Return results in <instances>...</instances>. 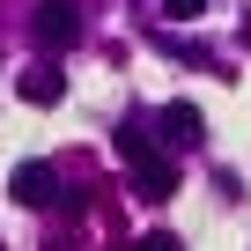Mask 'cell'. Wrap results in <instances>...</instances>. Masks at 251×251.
Listing matches in <instances>:
<instances>
[{
	"label": "cell",
	"mask_w": 251,
	"mask_h": 251,
	"mask_svg": "<svg viewBox=\"0 0 251 251\" xmlns=\"http://www.w3.org/2000/svg\"><path fill=\"white\" fill-rule=\"evenodd\" d=\"M15 89H23V103H59V96H67V81H59L52 67H30Z\"/></svg>",
	"instance_id": "obj_5"
},
{
	"label": "cell",
	"mask_w": 251,
	"mask_h": 251,
	"mask_svg": "<svg viewBox=\"0 0 251 251\" xmlns=\"http://www.w3.org/2000/svg\"><path fill=\"white\" fill-rule=\"evenodd\" d=\"M163 15H170V23H200V15H207V0H163Z\"/></svg>",
	"instance_id": "obj_7"
},
{
	"label": "cell",
	"mask_w": 251,
	"mask_h": 251,
	"mask_svg": "<svg viewBox=\"0 0 251 251\" xmlns=\"http://www.w3.org/2000/svg\"><path fill=\"white\" fill-rule=\"evenodd\" d=\"M30 30H37V45H45V52H67V45L81 37V15H74V0H37Z\"/></svg>",
	"instance_id": "obj_1"
},
{
	"label": "cell",
	"mask_w": 251,
	"mask_h": 251,
	"mask_svg": "<svg viewBox=\"0 0 251 251\" xmlns=\"http://www.w3.org/2000/svg\"><path fill=\"white\" fill-rule=\"evenodd\" d=\"M111 148H118L126 163H141V155H148V133H141V126H118V133H111Z\"/></svg>",
	"instance_id": "obj_6"
},
{
	"label": "cell",
	"mask_w": 251,
	"mask_h": 251,
	"mask_svg": "<svg viewBox=\"0 0 251 251\" xmlns=\"http://www.w3.org/2000/svg\"><path fill=\"white\" fill-rule=\"evenodd\" d=\"M8 192H15V200H23V207H45V200H52V192H59V170H52V163H37V155H30V163H15V177H8Z\"/></svg>",
	"instance_id": "obj_3"
},
{
	"label": "cell",
	"mask_w": 251,
	"mask_h": 251,
	"mask_svg": "<svg viewBox=\"0 0 251 251\" xmlns=\"http://www.w3.org/2000/svg\"><path fill=\"white\" fill-rule=\"evenodd\" d=\"M163 133H170L177 148H200V141H207V133H200V111H192V103H163Z\"/></svg>",
	"instance_id": "obj_4"
},
{
	"label": "cell",
	"mask_w": 251,
	"mask_h": 251,
	"mask_svg": "<svg viewBox=\"0 0 251 251\" xmlns=\"http://www.w3.org/2000/svg\"><path fill=\"white\" fill-rule=\"evenodd\" d=\"M177 192V163L163 155V148H148L141 163H133V200H170Z\"/></svg>",
	"instance_id": "obj_2"
},
{
	"label": "cell",
	"mask_w": 251,
	"mask_h": 251,
	"mask_svg": "<svg viewBox=\"0 0 251 251\" xmlns=\"http://www.w3.org/2000/svg\"><path fill=\"white\" fill-rule=\"evenodd\" d=\"M133 251H185V244H177V236H170V229H148V236H141V244H133Z\"/></svg>",
	"instance_id": "obj_8"
}]
</instances>
